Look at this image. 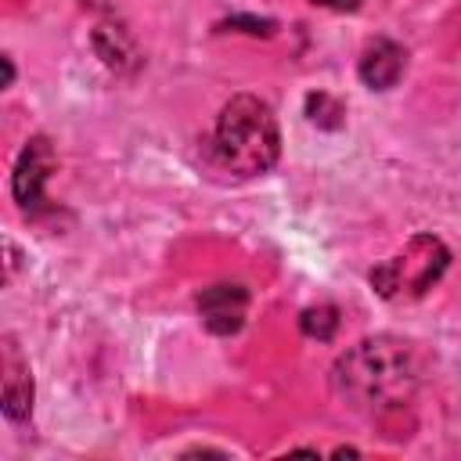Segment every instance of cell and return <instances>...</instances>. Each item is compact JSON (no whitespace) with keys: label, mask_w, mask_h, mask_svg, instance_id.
<instances>
[{"label":"cell","mask_w":461,"mask_h":461,"mask_svg":"<svg viewBox=\"0 0 461 461\" xmlns=\"http://www.w3.org/2000/svg\"><path fill=\"white\" fill-rule=\"evenodd\" d=\"M331 385L357 411H389L414 396L418 360L403 339L375 335L335 360Z\"/></svg>","instance_id":"1"},{"label":"cell","mask_w":461,"mask_h":461,"mask_svg":"<svg viewBox=\"0 0 461 461\" xmlns=\"http://www.w3.org/2000/svg\"><path fill=\"white\" fill-rule=\"evenodd\" d=\"M212 151L216 162L234 176H259L274 169L281 155V130L274 108L252 94L230 97L216 119Z\"/></svg>","instance_id":"2"},{"label":"cell","mask_w":461,"mask_h":461,"mask_svg":"<svg viewBox=\"0 0 461 461\" xmlns=\"http://www.w3.org/2000/svg\"><path fill=\"white\" fill-rule=\"evenodd\" d=\"M447 263H450V252L436 234H414L400 252L382 259L367 274V281L382 299L411 303V299H421L443 277Z\"/></svg>","instance_id":"3"},{"label":"cell","mask_w":461,"mask_h":461,"mask_svg":"<svg viewBox=\"0 0 461 461\" xmlns=\"http://www.w3.org/2000/svg\"><path fill=\"white\" fill-rule=\"evenodd\" d=\"M58 158H54V148L47 137H29L18 162H14V176H11V187H14V198L25 212H36L43 209V187L54 173Z\"/></svg>","instance_id":"4"},{"label":"cell","mask_w":461,"mask_h":461,"mask_svg":"<svg viewBox=\"0 0 461 461\" xmlns=\"http://www.w3.org/2000/svg\"><path fill=\"white\" fill-rule=\"evenodd\" d=\"M198 313H202V324L212 331V335H234L241 324H245V313H249V292L241 285H209L202 288L198 295Z\"/></svg>","instance_id":"5"},{"label":"cell","mask_w":461,"mask_h":461,"mask_svg":"<svg viewBox=\"0 0 461 461\" xmlns=\"http://www.w3.org/2000/svg\"><path fill=\"white\" fill-rule=\"evenodd\" d=\"M403 68H407V50H403L400 43H393V40H371V43L364 47V54H360V65H357L360 79H364L371 90H389V86H396L400 76H403Z\"/></svg>","instance_id":"6"},{"label":"cell","mask_w":461,"mask_h":461,"mask_svg":"<svg viewBox=\"0 0 461 461\" xmlns=\"http://www.w3.org/2000/svg\"><path fill=\"white\" fill-rule=\"evenodd\" d=\"M4 414L11 421H25L32 414V378L14 339H4Z\"/></svg>","instance_id":"7"},{"label":"cell","mask_w":461,"mask_h":461,"mask_svg":"<svg viewBox=\"0 0 461 461\" xmlns=\"http://www.w3.org/2000/svg\"><path fill=\"white\" fill-rule=\"evenodd\" d=\"M299 328H303V335L328 342V339L339 331V310H335V306H328V303H321V306H310V310H303V317H299Z\"/></svg>","instance_id":"8"},{"label":"cell","mask_w":461,"mask_h":461,"mask_svg":"<svg viewBox=\"0 0 461 461\" xmlns=\"http://www.w3.org/2000/svg\"><path fill=\"white\" fill-rule=\"evenodd\" d=\"M306 112H310V119L321 122V126H335L328 115H342V108H339L328 94H310V97H306Z\"/></svg>","instance_id":"9"},{"label":"cell","mask_w":461,"mask_h":461,"mask_svg":"<svg viewBox=\"0 0 461 461\" xmlns=\"http://www.w3.org/2000/svg\"><path fill=\"white\" fill-rule=\"evenodd\" d=\"M313 4H317V0H313ZM321 4H331V7H339V11H342V7H357V0H321Z\"/></svg>","instance_id":"10"}]
</instances>
